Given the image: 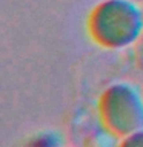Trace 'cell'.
Masks as SVG:
<instances>
[{"label":"cell","instance_id":"cell-1","mask_svg":"<svg viewBox=\"0 0 143 147\" xmlns=\"http://www.w3.org/2000/svg\"><path fill=\"white\" fill-rule=\"evenodd\" d=\"M29 147H52V142H51V140L48 136H43V138L34 140V142H32Z\"/></svg>","mask_w":143,"mask_h":147}]
</instances>
